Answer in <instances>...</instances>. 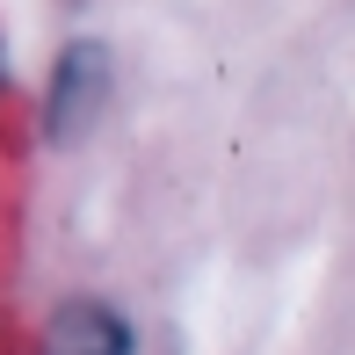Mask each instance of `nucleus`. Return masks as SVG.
Listing matches in <instances>:
<instances>
[{
  "mask_svg": "<svg viewBox=\"0 0 355 355\" xmlns=\"http://www.w3.org/2000/svg\"><path fill=\"white\" fill-rule=\"evenodd\" d=\"M102 102H109V51L102 44H66L58 66H51V87H44V131H51V145H73L102 116Z\"/></svg>",
  "mask_w": 355,
  "mask_h": 355,
  "instance_id": "1",
  "label": "nucleus"
},
{
  "mask_svg": "<svg viewBox=\"0 0 355 355\" xmlns=\"http://www.w3.org/2000/svg\"><path fill=\"white\" fill-rule=\"evenodd\" d=\"M37 355H131V334H123V319L109 312V304H58L51 319H44V341Z\"/></svg>",
  "mask_w": 355,
  "mask_h": 355,
  "instance_id": "2",
  "label": "nucleus"
}]
</instances>
